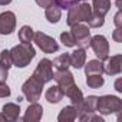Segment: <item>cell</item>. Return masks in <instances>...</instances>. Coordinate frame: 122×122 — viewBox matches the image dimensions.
Here are the masks:
<instances>
[{
  "label": "cell",
  "instance_id": "17",
  "mask_svg": "<svg viewBox=\"0 0 122 122\" xmlns=\"http://www.w3.org/2000/svg\"><path fill=\"white\" fill-rule=\"evenodd\" d=\"M83 66H85L86 75H102L103 73V63L99 59H92L88 63H85Z\"/></svg>",
  "mask_w": 122,
  "mask_h": 122
},
{
  "label": "cell",
  "instance_id": "31",
  "mask_svg": "<svg viewBox=\"0 0 122 122\" xmlns=\"http://www.w3.org/2000/svg\"><path fill=\"white\" fill-rule=\"evenodd\" d=\"M35 2L37 3V6H40V7L46 9V7H49L50 5H53V3H55V0H35Z\"/></svg>",
  "mask_w": 122,
  "mask_h": 122
},
{
  "label": "cell",
  "instance_id": "35",
  "mask_svg": "<svg viewBox=\"0 0 122 122\" xmlns=\"http://www.w3.org/2000/svg\"><path fill=\"white\" fill-rule=\"evenodd\" d=\"M13 2V0H0V6H7Z\"/></svg>",
  "mask_w": 122,
  "mask_h": 122
},
{
  "label": "cell",
  "instance_id": "1",
  "mask_svg": "<svg viewBox=\"0 0 122 122\" xmlns=\"http://www.w3.org/2000/svg\"><path fill=\"white\" fill-rule=\"evenodd\" d=\"M9 52L12 63L16 68H26L36 56V50L32 46V43H20L17 46H13Z\"/></svg>",
  "mask_w": 122,
  "mask_h": 122
},
{
  "label": "cell",
  "instance_id": "11",
  "mask_svg": "<svg viewBox=\"0 0 122 122\" xmlns=\"http://www.w3.org/2000/svg\"><path fill=\"white\" fill-rule=\"evenodd\" d=\"M122 71V55H115L112 57H108L106 65H103V72L109 76L119 75Z\"/></svg>",
  "mask_w": 122,
  "mask_h": 122
},
{
  "label": "cell",
  "instance_id": "12",
  "mask_svg": "<svg viewBox=\"0 0 122 122\" xmlns=\"http://www.w3.org/2000/svg\"><path fill=\"white\" fill-rule=\"evenodd\" d=\"M42 115H43L42 105H39L37 102H30V105L26 109V113L23 115V121L25 122H37L42 119Z\"/></svg>",
  "mask_w": 122,
  "mask_h": 122
},
{
  "label": "cell",
  "instance_id": "3",
  "mask_svg": "<svg viewBox=\"0 0 122 122\" xmlns=\"http://www.w3.org/2000/svg\"><path fill=\"white\" fill-rule=\"evenodd\" d=\"M96 111L102 115H111V113H118L122 111V101L118 96L113 95H105V96H98L96 101Z\"/></svg>",
  "mask_w": 122,
  "mask_h": 122
},
{
  "label": "cell",
  "instance_id": "29",
  "mask_svg": "<svg viewBox=\"0 0 122 122\" xmlns=\"http://www.w3.org/2000/svg\"><path fill=\"white\" fill-rule=\"evenodd\" d=\"M10 93H12L10 88L5 82H0V98H9Z\"/></svg>",
  "mask_w": 122,
  "mask_h": 122
},
{
  "label": "cell",
  "instance_id": "32",
  "mask_svg": "<svg viewBox=\"0 0 122 122\" xmlns=\"http://www.w3.org/2000/svg\"><path fill=\"white\" fill-rule=\"evenodd\" d=\"M9 76V69L3 68L2 65H0V82H5Z\"/></svg>",
  "mask_w": 122,
  "mask_h": 122
},
{
  "label": "cell",
  "instance_id": "13",
  "mask_svg": "<svg viewBox=\"0 0 122 122\" xmlns=\"http://www.w3.org/2000/svg\"><path fill=\"white\" fill-rule=\"evenodd\" d=\"M53 79L56 81V83L60 86V89H65L66 86L75 83V78L73 75L68 71V69H62V71H56L53 73Z\"/></svg>",
  "mask_w": 122,
  "mask_h": 122
},
{
  "label": "cell",
  "instance_id": "33",
  "mask_svg": "<svg viewBox=\"0 0 122 122\" xmlns=\"http://www.w3.org/2000/svg\"><path fill=\"white\" fill-rule=\"evenodd\" d=\"M115 25H116V27H122V13H121V10H118V13L115 15Z\"/></svg>",
  "mask_w": 122,
  "mask_h": 122
},
{
  "label": "cell",
  "instance_id": "25",
  "mask_svg": "<svg viewBox=\"0 0 122 122\" xmlns=\"http://www.w3.org/2000/svg\"><path fill=\"white\" fill-rule=\"evenodd\" d=\"M0 65H2L3 68H6V69H10L13 66L12 57H10V52L7 49H5L2 53H0Z\"/></svg>",
  "mask_w": 122,
  "mask_h": 122
},
{
  "label": "cell",
  "instance_id": "9",
  "mask_svg": "<svg viewBox=\"0 0 122 122\" xmlns=\"http://www.w3.org/2000/svg\"><path fill=\"white\" fill-rule=\"evenodd\" d=\"M16 29V15L13 12H3L0 13V35H12Z\"/></svg>",
  "mask_w": 122,
  "mask_h": 122
},
{
  "label": "cell",
  "instance_id": "10",
  "mask_svg": "<svg viewBox=\"0 0 122 122\" xmlns=\"http://www.w3.org/2000/svg\"><path fill=\"white\" fill-rule=\"evenodd\" d=\"M20 115V106L17 103H6L2 108V112H0V121L5 122H15L19 119Z\"/></svg>",
  "mask_w": 122,
  "mask_h": 122
},
{
  "label": "cell",
  "instance_id": "18",
  "mask_svg": "<svg viewBox=\"0 0 122 122\" xmlns=\"http://www.w3.org/2000/svg\"><path fill=\"white\" fill-rule=\"evenodd\" d=\"M45 16H46L49 23H57L60 19H62V9H60L56 3H53L49 7H46Z\"/></svg>",
  "mask_w": 122,
  "mask_h": 122
},
{
  "label": "cell",
  "instance_id": "30",
  "mask_svg": "<svg viewBox=\"0 0 122 122\" xmlns=\"http://www.w3.org/2000/svg\"><path fill=\"white\" fill-rule=\"evenodd\" d=\"M112 37L116 43H121L122 42V27H116L112 33Z\"/></svg>",
  "mask_w": 122,
  "mask_h": 122
},
{
  "label": "cell",
  "instance_id": "7",
  "mask_svg": "<svg viewBox=\"0 0 122 122\" xmlns=\"http://www.w3.org/2000/svg\"><path fill=\"white\" fill-rule=\"evenodd\" d=\"M32 76H35L36 79H39L42 83L50 82L53 79V63H52V60H49L46 57L42 59L40 62L37 63V66H36V69H35V72H33Z\"/></svg>",
  "mask_w": 122,
  "mask_h": 122
},
{
  "label": "cell",
  "instance_id": "24",
  "mask_svg": "<svg viewBox=\"0 0 122 122\" xmlns=\"http://www.w3.org/2000/svg\"><path fill=\"white\" fill-rule=\"evenodd\" d=\"M86 22H88V26H89V27L96 29V27H102V26H103V23H105V17H103V16H99V15H95V13L92 12L91 17H89Z\"/></svg>",
  "mask_w": 122,
  "mask_h": 122
},
{
  "label": "cell",
  "instance_id": "6",
  "mask_svg": "<svg viewBox=\"0 0 122 122\" xmlns=\"http://www.w3.org/2000/svg\"><path fill=\"white\" fill-rule=\"evenodd\" d=\"M89 46L92 47L93 53L98 56L99 60H106L109 57V43H108V40H106L105 36L96 35V36L91 37Z\"/></svg>",
  "mask_w": 122,
  "mask_h": 122
},
{
  "label": "cell",
  "instance_id": "5",
  "mask_svg": "<svg viewBox=\"0 0 122 122\" xmlns=\"http://www.w3.org/2000/svg\"><path fill=\"white\" fill-rule=\"evenodd\" d=\"M71 33L76 42V46H79L81 49H86L89 46V42H91L89 26H86L83 23H75L71 26Z\"/></svg>",
  "mask_w": 122,
  "mask_h": 122
},
{
  "label": "cell",
  "instance_id": "15",
  "mask_svg": "<svg viewBox=\"0 0 122 122\" xmlns=\"http://www.w3.org/2000/svg\"><path fill=\"white\" fill-rule=\"evenodd\" d=\"M45 98H46V101L49 103H59L63 99V92H62V89H60L59 85H55V86H50L46 91Z\"/></svg>",
  "mask_w": 122,
  "mask_h": 122
},
{
  "label": "cell",
  "instance_id": "8",
  "mask_svg": "<svg viewBox=\"0 0 122 122\" xmlns=\"http://www.w3.org/2000/svg\"><path fill=\"white\" fill-rule=\"evenodd\" d=\"M33 42H35V43L37 45V47H39L42 52H45V53H55V52L59 50L57 42H56L53 37H50L49 35L43 33V32L35 33Z\"/></svg>",
  "mask_w": 122,
  "mask_h": 122
},
{
  "label": "cell",
  "instance_id": "34",
  "mask_svg": "<svg viewBox=\"0 0 122 122\" xmlns=\"http://www.w3.org/2000/svg\"><path fill=\"white\" fill-rule=\"evenodd\" d=\"M115 89H116V92H122V79L121 78L115 82Z\"/></svg>",
  "mask_w": 122,
  "mask_h": 122
},
{
  "label": "cell",
  "instance_id": "23",
  "mask_svg": "<svg viewBox=\"0 0 122 122\" xmlns=\"http://www.w3.org/2000/svg\"><path fill=\"white\" fill-rule=\"evenodd\" d=\"M105 83L102 75H86V85L92 89H99Z\"/></svg>",
  "mask_w": 122,
  "mask_h": 122
},
{
  "label": "cell",
  "instance_id": "2",
  "mask_svg": "<svg viewBox=\"0 0 122 122\" xmlns=\"http://www.w3.org/2000/svg\"><path fill=\"white\" fill-rule=\"evenodd\" d=\"M68 19L66 23L68 26H72L75 23H82L86 22L91 15H92V6L89 3H76L68 9Z\"/></svg>",
  "mask_w": 122,
  "mask_h": 122
},
{
  "label": "cell",
  "instance_id": "19",
  "mask_svg": "<svg viewBox=\"0 0 122 122\" xmlns=\"http://www.w3.org/2000/svg\"><path fill=\"white\" fill-rule=\"evenodd\" d=\"M78 118V113H76V109L73 105H68L65 106L62 111H60V113L57 115V121L59 122H72Z\"/></svg>",
  "mask_w": 122,
  "mask_h": 122
},
{
  "label": "cell",
  "instance_id": "14",
  "mask_svg": "<svg viewBox=\"0 0 122 122\" xmlns=\"http://www.w3.org/2000/svg\"><path fill=\"white\" fill-rule=\"evenodd\" d=\"M86 63V52L85 49H76L71 53V66L75 69H82L83 65Z\"/></svg>",
  "mask_w": 122,
  "mask_h": 122
},
{
  "label": "cell",
  "instance_id": "27",
  "mask_svg": "<svg viewBox=\"0 0 122 122\" xmlns=\"http://www.w3.org/2000/svg\"><path fill=\"white\" fill-rule=\"evenodd\" d=\"M82 122H91V121H93V122H103V119L99 116V115H95V112H91V113H83V115H81V116H78Z\"/></svg>",
  "mask_w": 122,
  "mask_h": 122
},
{
  "label": "cell",
  "instance_id": "20",
  "mask_svg": "<svg viewBox=\"0 0 122 122\" xmlns=\"http://www.w3.org/2000/svg\"><path fill=\"white\" fill-rule=\"evenodd\" d=\"M96 101H98V96L95 95H91L88 98H83V103H82V113H91V112H96ZM79 115V116H81Z\"/></svg>",
  "mask_w": 122,
  "mask_h": 122
},
{
  "label": "cell",
  "instance_id": "4",
  "mask_svg": "<svg viewBox=\"0 0 122 122\" xmlns=\"http://www.w3.org/2000/svg\"><path fill=\"white\" fill-rule=\"evenodd\" d=\"M43 85L39 79H36L35 76H30L23 85H22V92L26 98V101L29 102H37L42 96V91H43Z\"/></svg>",
  "mask_w": 122,
  "mask_h": 122
},
{
  "label": "cell",
  "instance_id": "28",
  "mask_svg": "<svg viewBox=\"0 0 122 122\" xmlns=\"http://www.w3.org/2000/svg\"><path fill=\"white\" fill-rule=\"evenodd\" d=\"M81 0H55V3L60 7V9H69L71 6L79 3Z\"/></svg>",
  "mask_w": 122,
  "mask_h": 122
},
{
  "label": "cell",
  "instance_id": "26",
  "mask_svg": "<svg viewBox=\"0 0 122 122\" xmlns=\"http://www.w3.org/2000/svg\"><path fill=\"white\" fill-rule=\"evenodd\" d=\"M60 42H62L65 46H68V47L76 46V42H75V39H73L71 32H63L62 35H60Z\"/></svg>",
  "mask_w": 122,
  "mask_h": 122
},
{
  "label": "cell",
  "instance_id": "21",
  "mask_svg": "<svg viewBox=\"0 0 122 122\" xmlns=\"http://www.w3.org/2000/svg\"><path fill=\"white\" fill-rule=\"evenodd\" d=\"M53 66L57 69V71H62V69H68L71 66V55L69 53H63L57 56L55 60H53Z\"/></svg>",
  "mask_w": 122,
  "mask_h": 122
},
{
  "label": "cell",
  "instance_id": "22",
  "mask_svg": "<svg viewBox=\"0 0 122 122\" xmlns=\"http://www.w3.org/2000/svg\"><path fill=\"white\" fill-rule=\"evenodd\" d=\"M35 37V30L30 26H22L19 29V40L22 43H32Z\"/></svg>",
  "mask_w": 122,
  "mask_h": 122
},
{
  "label": "cell",
  "instance_id": "16",
  "mask_svg": "<svg viewBox=\"0 0 122 122\" xmlns=\"http://www.w3.org/2000/svg\"><path fill=\"white\" fill-rule=\"evenodd\" d=\"M111 0H93L92 2V12L95 15H99V16H103L111 10Z\"/></svg>",
  "mask_w": 122,
  "mask_h": 122
}]
</instances>
